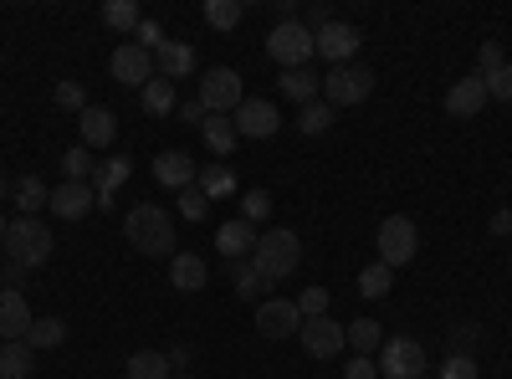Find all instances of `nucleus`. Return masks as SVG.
I'll use <instances>...</instances> for the list:
<instances>
[{
	"mask_svg": "<svg viewBox=\"0 0 512 379\" xmlns=\"http://www.w3.org/2000/svg\"><path fill=\"white\" fill-rule=\"evenodd\" d=\"M175 379H190V374H175Z\"/></svg>",
	"mask_w": 512,
	"mask_h": 379,
	"instance_id": "obj_51",
	"label": "nucleus"
},
{
	"mask_svg": "<svg viewBox=\"0 0 512 379\" xmlns=\"http://www.w3.org/2000/svg\"><path fill=\"white\" fill-rule=\"evenodd\" d=\"M139 21H144L139 0H108V6H103V26H108V31H128V36H134Z\"/></svg>",
	"mask_w": 512,
	"mask_h": 379,
	"instance_id": "obj_28",
	"label": "nucleus"
},
{
	"mask_svg": "<svg viewBox=\"0 0 512 379\" xmlns=\"http://www.w3.org/2000/svg\"><path fill=\"white\" fill-rule=\"evenodd\" d=\"M200 139L210 144V154H216V159H226L241 139H236V123L231 118H221V113H210L205 123H200Z\"/></svg>",
	"mask_w": 512,
	"mask_h": 379,
	"instance_id": "obj_24",
	"label": "nucleus"
},
{
	"mask_svg": "<svg viewBox=\"0 0 512 379\" xmlns=\"http://www.w3.org/2000/svg\"><path fill=\"white\" fill-rule=\"evenodd\" d=\"M216 251H221L226 262H246L251 251H256V226L251 221H226L216 231Z\"/></svg>",
	"mask_w": 512,
	"mask_h": 379,
	"instance_id": "obj_20",
	"label": "nucleus"
},
{
	"mask_svg": "<svg viewBox=\"0 0 512 379\" xmlns=\"http://www.w3.org/2000/svg\"><path fill=\"white\" fill-rule=\"evenodd\" d=\"M344 379H379V364H374V359H364V354H349Z\"/></svg>",
	"mask_w": 512,
	"mask_h": 379,
	"instance_id": "obj_45",
	"label": "nucleus"
},
{
	"mask_svg": "<svg viewBox=\"0 0 512 379\" xmlns=\"http://www.w3.org/2000/svg\"><path fill=\"white\" fill-rule=\"evenodd\" d=\"M267 57H272L282 72L308 67V62L318 57V41H313V31H308L303 21H277L272 36H267Z\"/></svg>",
	"mask_w": 512,
	"mask_h": 379,
	"instance_id": "obj_4",
	"label": "nucleus"
},
{
	"mask_svg": "<svg viewBox=\"0 0 512 379\" xmlns=\"http://www.w3.org/2000/svg\"><path fill=\"white\" fill-rule=\"evenodd\" d=\"M267 216H272V195L267 190H246L241 195V221L256 226V221H267Z\"/></svg>",
	"mask_w": 512,
	"mask_h": 379,
	"instance_id": "obj_37",
	"label": "nucleus"
},
{
	"mask_svg": "<svg viewBox=\"0 0 512 379\" xmlns=\"http://www.w3.org/2000/svg\"><path fill=\"white\" fill-rule=\"evenodd\" d=\"M47 210H52L57 221H82L88 210H98V195H93V185H72L67 180V185L52 190V205Z\"/></svg>",
	"mask_w": 512,
	"mask_h": 379,
	"instance_id": "obj_17",
	"label": "nucleus"
},
{
	"mask_svg": "<svg viewBox=\"0 0 512 379\" xmlns=\"http://www.w3.org/2000/svg\"><path fill=\"white\" fill-rule=\"evenodd\" d=\"M62 175L72 180V185H93V175H98V164H93V149H67L62 154Z\"/></svg>",
	"mask_w": 512,
	"mask_h": 379,
	"instance_id": "obj_33",
	"label": "nucleus"
},
{
	"mask_svg": "<svg viewBox=\"0 0 512 379\" xmlns=\"http://www.w3.org/2000/svg\"><path fill=\"white\" fill-rule=\"evenodd\" d=\"M349 349L364 354V359H374V349H384V333H379L374 318H354L349 323Z\"/></svg>",
	"mask_w": 512,
	"mask_h": 379,
	"instance_id": "obj_32",
	"label": "nucleus"
},
{
	"mask_svg": "<svg viewBox=\"0 0 512 379\" xmlns=\"http://www.w3.org/2000/svg\"><path fill=\"white\" fill-rule=\"evenodd\" d=\"M277 88H282V98H287V103L308 108V103H318V93H323V77H313L308 67H292V72H282V77H277Z\"/></svg>",
	"mask_w": 512,
	"mask_h": 379,
	"instance_id": "obj_22",
	"label": "nucleus"
},
{
	"mask_svg": "<svg viewBox=\"0 0 512 379\" xmlns=\"http://www.w3.org/2000/svg\"><path fill=\"white\" fill-rule=\"evenodd\" d=\"M425 369V344L420 339H410V333H395V339H384V349H379V374L384 379H420Z\"/></svg>",
	"mask_w": 512,
	"mask_h": 379,
	"instance_id": "obj_8",
	"label": "nucleus"
},
{
	"mask_svg": "<svg viewBox=\"0 0 512 379\" xmlns=\"http://www.w3.org/2000/svg\"><path fill=\"white\" fill-rule=\"evenodd\" d=\"M195 190H200L205 200H226V195H236V175H231V164H205V170L195 175Z\"/></svg>",
	"mask_w": 512,
	"mask_h": 379,
	"instance_id": "obj_25",
	"label": "nucleus"
},
{
	"mask_svg": "<svg viewBox=\"0 0 512 379\" xmlns=\"http://www.w3.org/2000/svg\"><path fill=\"white\" fill-rule=\"evenodd\" d=\"M175 113H180V123H190V129H200V123H205V118H210V113H205V103H200V98H185V103H180V108H175Z\"/></svg>",
	"mask_w": 512,
	"mask_h": 379,
	"instance_id": "obj_46",
	"label": "nucleus"
},
{
	"mask_svg": "<svg viewBox=\"0 0 512 379\" xmlns=\"http://www.w3.org/2000/svg\"><path fill=\"white\" fill-rule=\"evenodd\" d=\"M134 36H139V47H144L149 57H154V52L164 47V41H169V36H164V26H159V21H149V16L139 21V31H134Z\"/></svg>",
	"mask_w": 512,
	"mask_h": 379,
	"instance_id": "obj_41",
	"label": "nucleus"
},
{
	"mask_svg": "<svg viewBox=\"0 0 512 379\" xmlns=\"http://www.w3.org/2000/svg\"><path fill=\"white\" fill-rule=\"evenodd\" d=\"M297 313H303V318H323L328 313V287H308L303 298H297Z\"/></svg>",
	"mask_w": 512,
	"mask_h": 379,
	"instance_id": "obj_40",
	"label": "nucleus"
},
{
	"mask_svg": "<svg viewBox=\"0 0 512 379\" xmlns=\"http://www.w3.org/2000/svg\"><path fill=\"white\" fill-rule=\"evenodd\" d=\"M369 93H374V72H369V67H359V62L333 67V72L323 77V103H328L333 113H338V108H359Z\"/></svg>",
	"mask_w": 512,
	"mask_h": 379,
	"instance_id": "obj_6",
	"label": "nucleus"
},
{
	"mask_svg": "<svg viewBox=\"0 0 512 379\" xmlns=\"http://www.w3.org/2000/svg\"><path fill=\"white\" fill-rule=\"evenodd\" d=\"M487 103H492V93H487V82L477 72H466L461 82H451V93H446V113L451 118H477Z\"/></svg>",
	"mask_w": 512,
	"mask_h": 379,
	"instance_id": "obj_14",
	"label": "nucleus"
},
{
	"mask_svg": "<svg viewBox=\"0 0 512 379\" xmlns=\"http://www.w3.org/2000/svg\"><path fill=\"white\" fill-rule=\"evenodd\" d=\"M57 108H67V113H82L88 108V93H82V82H57Z\"/></svg>",
	"mask_w": 512,
	"mask_h": 379,
	"instance_id": "obj_38",
	"label": "nucleus"
},
{
	"mask_svg": "<svg viewBox=\"0 0 512 379\" xmlns=\"http://www.w3.org/2000/svg\"><path fill=\"white\" fill-rule=\"evenodd\" d=\"M390 287H395V272L384 267V262H369V267L359 272V292H364V298H384Z\"/></svg>",
	"mask_w": 512,
	"mask_h": 379,
	"instance_id": "obj_36",
	"label": "nucleus"
},
{
	"mask_svg": "<svg viewBox=\"0 0 512 379\" xmlns=\"http://www.w3.org/2000/svg\"><path fill=\"white\" fill-rule=\"evenodd\" d=\"M6 231H11V221H6V216H0V246H6Z\"/></svg>",
	"mask_w": 512,
	"mask_h": 379,
	"instance_id": "obj_49",
	"label": "nucleus"
},
{
	"mask_svg": "<svg viewBox=\"0 0 512 379\" xmlns=\"http://www.w3.org/2000/svg\"><path fill=\"white\" fill-rule=\"evenodd\" d=\"M195 98L205 103V113H221V118H231V113L246 103L241 72H236V67H210V72L200 77V93H195Z\"/></svg>",
	"mask_w": 512,
	"mask_h": 379,
	"instance_id": "obj_7",
	"label": "nucleus"
},
{
	"mask_svg": "<svg viewBox=\"0 0 512 379\" xmlns=\"http://www.w3.org/2000/svg\"><path fill=\"white\" fill-rule=\"evenodd\" d=\"M128 379H175V364H169V354L144 349V354L128 359Z\"/></svg>",
	"mask_w": 512,
	"mask_h": 379,
	"instance_id": "obj_29",
	"label": "nucleus"
},
{
	"mask_svg": "<svg viewBox=\"0 0 512 379\" xmlns=\"http://www.w3.org/2000/svg\"><path fill=\"white\" fill-rule=\"evenodd\" d=\"M502 67V47L497 41H482V52H477V77H492Z\"/></svg>",
	"mask_w": 512,
	"mask_h": 379,
	"instance_id": "obj_44",
	"label": "nucleus"
},
{
	"mask_svg": "<svg viewBox=\"0 0 512 379\" xmlns=\"http://www.w3.org/2000/svg\"><path fill=\"white\" fill-rule=\"evenodd\" d=\"M297 339H303V349L313 359H338L349 349V328H338V318H303V328H297Z\"/></svg>",
	"mask_w": 512,
	"mask_h": 379,
	"instance_id": "obj_10",
	"label": "nucleus"
},
{
	"mask_svg": "<svg viewBox=\"0 0 512 379\" xmlns=\"http://www.w3.org/2000/svg\"><path fill=\"white\" fill-rule=\"evenodd\" d=\"M487 82V93L497 98V103H512V62H502L492 77H482Z\"/></svg>",
	"mask_w": 512,
	"mask_h": 379,
	"instance_id": "obj_39",
	"label": "nucleus"
},
{
	"mask_svg": "<svg viewBox=\"0 0 512 379\" xmlns=\"http://www.w3.org/2000/svg\"><path fill=\"white\" fill-rule=\"evenodd\" d=\"M374 246H379V262L395 272V267H410V262L420 257V231H415L410 216H384Z\"/></svg>",
	"mask_w": 512,
	"mask_h": 379,
	"instance_id": "obj_5",
	"label": "nucleus"
},
{
	"mask_svg": "<svg viewBox=\"0 0 512 379\" xmlns=\"http://www.w3.org/2000/svg\"><path fill=\"white\" fill-rule=\"evenodd\" d=\"M62 339H67V323H62V318H36V323H31V333H26V344H31L36 354L62 349Z\"/></svg>",
	"mask_w": 512,
	"mask_h": 379,
	"instance_id": "obj_30",
	"label": "nucleus"
},
{
	"mask_svg": "<svg viewBox=\"0 0 512 379\" xmlns=\"http://www.w3.org/2000/svg\"><path fill=\"white\" fill-rule=\"evenodd\" d=\"M16 205H21V216H41V210L52 205V190H47V180L21 175V180H16Z\"/></svg>",
	"mask_w": 512,
	"mask_h": 379,
	"instance_id": "obj_27",
	"label": "nucleus"
},
{
	"mask_svg": "<svg viewBox=\"0 0 512 379\" xmlns=\"http://www.w3.org/2000/svg\"><path fill=\"white\" fill-rule=\"evenodd\" d=\"M246 16L241 0H205V26H216V31H236Z\"/></svg>",
	"mask_w": 512,
	"mask_h": 379,
	"instance_id": "obj_34",
	"label": "nucleus"
},
{
	"mask_svg": "<svg viewBox=\"0 0 512 379\" xmlns=\"http://www.w3.org/2000/svg\"><path fill=\"white\" fill-rule=\"evenodd\" d=\"M231 282H236V298H246V303H256V298H262V292L272 287L262 272L251 267V257H246V262H231Z\"/></svg>",
	"mask_w": 512,
	"mask_h": 379,
	"instance_id": "obj_31",
	"label": "nucleus"
},
{
	"mask_svg": "<svg viewBox=\"0 0 512 379\" xmlns=\"http://www.w3.org/2000/svg\"><path fill=\"white\" fill-rule=\"evenodd\" d=\"M154 72L169 77V82L190 77L195 72V47H190V41H164V47L154 52Z\"/></svg>",
	"mask_w": 512,
	"mask_h": 379,
	"instance_id": "obj_21",
	"label": "nucleus"
},
{
	"mask_svg": "<svg viewBox=\"0 0 512 379\" xmlns=\"http://www.w3.org/2000/svg\"><path fill=\"white\" fill-rule=\"evenodd\" d=\"M195 159L190 154H180V149H164L159 159H154V180L159 185H169V190H190L195 185Z\"/></svg>",
	"mask_w": 512,
	"mask_h": 379,
	"instance_id": "obj_19",
	"label": "nucleus"
},
{
	"mask_svg": "<svg viewBox=\"0 0 512 379\" xmlns=\"http://www.w3.org/2000/svg\"><path fill=\"white\" fill-rule=\"evenodd\" d=\"M205 210H210V200H205L195 185L180 190V216H185V221H205Z\"/></svg>",
	"mask_w": 512,
	"mask_h": 379,
	"instance_id": "obj_42",
	"label": "nucleus"
},
{
	"mask_svg": "<svg viewBox=\"0 0 512 379\" xmlns=\"http://www.w3.org/2000/svg\"><path fill=\"white\" fill-rule=\"evenodd\" d=\"M205 282H210V267H205L200 251H175V257H169V287L175 292H200Z\"/></svg>",
	"mask_w": 512,
	"mask_h": 379,
	"instance_id": "obj_18",
	"label": "nucleus"
},
{
	"mask_svg": "<svg viewBox=\"0 0 512 379\" xmlns=\"http://www.w3.org/2000/svg\"><path fill=\"white\" fill-rule=\"evenodd\" d=\"M231 123H236V139H272V134L282 129V113H277L267 98H246V103L231 113Z\"/></svg>",
	"mask_w": 512,
	"mask_h": 379,
	"instance_id": "obj_13",
	"label": "nucleus"
},
{
	"mask_svg": "<svg viewBox=\"0 0 512 379\" xmlns=\"http://www.w3.org/2000/svg\"><path fill=\"white\" fill-rule=\"evenodd\" d=\"M441 379H477V359L472 354H451L441 364Z\"/></svg>",
	"mask_w": 512,
	"mask_h": 379,
	"instance_id": "obj_43",
	"label": "nucleus"
},
{
	"mask_svg": "<svg viewBox=\"0 0 512 379\" xmlns=\"http://www.w3.org/2000/svg\"><path fill=\"white\" fill-rule=\"evenodd\" d=\"M31 323H36V318H31V303L21 298L16 287H0V339H6V344L26 339Z\"/></svg>",
	"mask_w": 512,
	"mask_h": 379,
	"instance_id": "obj_15",
	"label": "nucleus"
},
{
	"mask_svg": "<svg viewBox=\"0 0 512 379\" xmlns=\"http://www.w3.org/2000/svg\"><path fill=\"white\" fill-rule=\"evenodd\" d=\"M0 195H6V175H0Z\"/></svg>",
	"mask_w": 512,
	"mask_h": 379,
	"instance_id": "obj_50",
	"label": "nucleus"
},
{
	"mask_svg": "<svg viewBox=\"0 0 512 379\" xmlns=\"http://www.w3.org/2000/svg\"><path fill=\"white\" fill-rule=\"evenodd\" d=\"M108 72H113V82H123V88H139V93L159 77V72H154V57L139 47V41H123V47H113Z\"/></svg>",
	"mask_w": 512,
	"mask_h": 379,
	"instance_id": "obj_9",
	"label": "nucleus"
},
{
	"mask_svg": "<svg viewBox=\"0 0 512 379\" xmlns=\"http://www.w3.org/2000/svg\"><path fill=\"white\" fill-rule=\"evenodd\" d=\"M492 236H512V210H497L492 216Z\"/></svg>",
	"mask_w": 512,
	"mask_h": 379,
	"instance_id": "obj_48",
	"label": "nucleus"
},
{
	"mask_svg": "<svg viewBox=\"0 0 512 379\" xmlns=\"http://www.w3.org/2000/svg\"><path fill=\"white\" fill-rule=\"evenodd\" d=\"M297 262H303V241H297V231H282V226H272V231H262V236H256L251 267L262 272L267 282H287V277L297 272Z\"/></svg>",
	"mask_w": 512,
	"mask_h": 379,
	"instance_id": "obj_2",
	"label": "nucleus"
},
{
	"mask_svg": "<svg viewBox=\"0 0 512 379\" xmlns=\"http://www.w3.org/2000/svg\"><path fill=\"white\" fill-rule=\"evenodd\" d=\"M31 369H36V349L26 339L0 344V379H31Z\"/></svg>",
	"mask_w": 512,
	"mask_h": 379,
	"instance_id": "obj_23",
	"label": "nucleus"
},
{
	"mask_svg": "<svg viewBox=\"0 0 512 379\" xmlns=\"http://www.w3.org/2000/svg\"><path fill=\"white\" fill-rule=\"evenodd\" d=\"M77 129H82V149H108L118 139V118H113V108L88 103L77 113Z\"/></svg>",
	"mask_w": 512,
	"mask_h": 379,
	"instance_id": "obj_16",
	"label": "nucleus"
},
{
	"mask_svg": "<svg viewBox=\"0 0 512 379\" xmlns=\"http://www.w3.org/2000/svg\"><path fill=\"white\" fill-rule=\"evenodd\" d=\"M297 328H303V313H297L292 298H262L256 303V333H262V339H292Z\"/></svg>",
	"mask_w": 512,
	"mask_h": 379,
	"instance_id": "obj_12",
	"label": "nucleus"
},
{
	"mask_svg": "<svg viewBox=\"0 0 512 379\" xmlns=\"http://www.w3.org/2000/svg\"><path fill=\"white\" fill-rule=\"evenodd\" d=\"M313 41H318V57H323V62L349 67V62H354V52L364 47V31H359L354 21H333V26H323Z\"/></svg>",
	"mask_w": 512,
	"mask_h": 379,
	"instance_id": "obj_11",
	"label": "nucleus"
},
{
	"mask_svg": "<svg viewBox=\"0 0 512 379\" xmlns=\"http://www.w3.org/2000/svg\"><path fill=\"white\" fill-rule=\"evenodd\" d=\"M123 236L139 257H175V216L164 205L134 200V210L123 216Z\"/></svg>",
	"mask_w": 512,
	"mask_h": 379,
	"instance_id": "obj_1",
	"label": "nucleus"
},
{
	"mask_svg": "<svg viewBox=\"0 0 512 379\" xmlns=\"http://www.w3.org/2000/svg\"><path fill=\"white\" fill-rule=\"evenodd\" d=\"M333 118H338V113H333L328 103H308L303 113H297V129H303L308 139H318V134H328V129H333Z\"/></svg>",
	"mask_w": 512,
	"mask_h": 379,
	"instance_id": "obj_35",
	"label": "nucleus"
},
{
	"mask_svg": "<svg viewBox=\"0 0 512 379\" xmlns=\"http://www.w3.org/2000/svg\"><path fill=\"white\" fill-rule=\"evenodd\" d=\"M139 103H144V113H149V118L175 113V108H180V98H175V82H169V77H154L149 88L139 93Z\"/></svg>",
	"mask_w": 512,
	"mask_h": 379,
	"instance_id": "obj_26",
	"label": "nucleus"
},
{
	"mask_svg": "<svg viewBox=\"0 0 512 379\" xmlns=\"http://www.w3.org/2000/svg\"><path fill=\"white\" fill-rule=\"evenodd\" d=\"M477 349V328H451V354H472Z\"/></svg>",
	"mask_w": 512,
	"mask_h": 379,
	"instance_id": "obj_47",
	"label": "nucleus"
},
{
	"mask_svg": "<svg viewBox=\"0 0 512 379\" xmlns=\"http://www.w3.org/2000/svg\"><path fill=\"white\" fill-rule=\"evenodd\" d=\"M52 231L41 226V216H16L11 231H6V251H11V262H21L26 272L31 267H47L52 262Z\"/></svg>",
	"mask_w": 512,
	"mask_h": 379,
	"instance_id": "obj_3",
	"label": "nucleus"
}]
</instances>
